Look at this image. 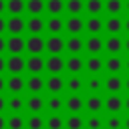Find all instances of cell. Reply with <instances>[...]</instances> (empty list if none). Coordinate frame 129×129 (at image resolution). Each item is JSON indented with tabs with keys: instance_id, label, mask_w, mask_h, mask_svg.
Wrapping results in <instances>:
<instances>
[{
	"instance_id": "obj_4",
	"label": "cell",
	"mask_w": 129,
	"mask_h": 129,
	"mask_svg": "<svg viewBox=\"0 0 129 129\" xmlns=\"http://www.w3.org/2000/svg\"><path fill=\"white\" fill-rule=\"evenodd\" d=\"M103 48H105L111 56H117V54L123 50V38H121L119 34L109 36V38H105V40H103Z\"/></svg>"
},
{
	"instance_id": "obj_45",
	"label": "cell",
	"mask_w": 129,
	"mask_h": 129,
	"mask_svg": "<svg viewBox=\"0 0 129 129\" xmlns=\"http://www.w3.org/2000/svg\"><path fill=\"white\" fill-rule=\"evenodd\" d=\"M2 91H6V81H4V77L0 75V95H2Z\"/></svg>"
},
{
	"instance_id": "obj_55",
	"label": "cell",
	"mask_w": 129,
	"mask_h": 129,
	"mask_svg": "<svg viewBox=\"0 0 129 129\" xmlns=\"http://www.w3.org/2000/svg\"><path fill=\"white\" fill-rule=\"evenodd\" d=\"M123 67H125V71H127V73H129V56H127V60H125V62H123Z\"/></svg>"
},
{
	"instance_id": "obj_3",
	"label": "cell",
	"mask_w": 129,
	"mask_h": 129,
	"mask_svg": "<svg viewBox=\"0 0 129 129\" xmlns=\"http://www.w3.org/2000/svg\"><path fill=\"white\" fill-rule=\"evenodd\" d=\"M44 89L50 93V95H60L64 91V79L60 75H50L46 81H44Z\"/></svg>"
},
{
	"instance_id": "obj_48",
	"label": "cell",
	"mask_w": 129,
	"mask_h": 129,
	"mask_svg": "<svg viewBox=\"0 0 129 129\" xmlns=\"http://www.w3.org/2000/svg\"><path fill=\"white\" fill-rule=\"evenodd\" d=\"M4 10H6V0H0V16H2Z\"/></svg>"
},
{
	"instance_id": "obj_7",
	"label": "cell",
	"mask_w": 129,
	"mask_h": 129,
	"mask_svg": "<svg viewBox=\"0 0 129 129\" xmlns=\"http://www.w3.org/2000/svg\"><path fill=\"white\" fill-rule=\"evenodd\" d=\"M64 30L71 34V36H79L83 30H85V20L81 16H69V20L64 22Z\"/></svg>"
},
{
	"instance_id": "obj_19",
	"label": "cell",
	"mask_w": 129,
	"mask_h": 129,
	"mask_svg": "<svg viewBox=\"0 0 129 129\" xmlns=\"http://www.w3.org/2000/svg\"><path fill=\"white\" fill-rule=\"evenodd\" d=\"M85 109L91 113V115H99L101 109H103V97L101 95H89L85 99Z\"/></svg>"
},
{
	"instance_id": "obj_54",
	"label": "cell",
	"mask_w": 129,
	"mask_h": 129,
	"mask_svg": "<svg viewBox=\"0 0 129 129\" xmlns=\"http://www.w3.org/2000/svg\"><path fill=\"white\" fill-rule=\"evenodd\" d=\"M123 28L129 32V18H125V20H123Z\"/></svg>"
},
{
	"instance_id": "obj_21",
	"label": "cell",
	"mask_w": 129,
	"mask_h": 129,
	"mask_svg": "<svg viewBox=\"0 0 129 129\" xmlns=\"http://www.w3.org/2000/svg\"><path fill=\"white\" fill-rule=\"evenodd\" d=\"M24 107H26L32 115H38V113L42 111V107H44V99H42L40 95H30V97L26 99Z\"/></svg>"
},
{
	"instance_id": "obj_6",
	"label": "cell",
	"mask_w": 129,
	"mask_h": 129,
	"mask_svg": "<svg viewBox=\"0 0 129 129\" xmlns=\"http://www.w3.org/2000/svg\"><path fill=\"white\" fill-rule=\"evenodd\" d=\"M24 28H26V20H24L22 16H10V18L6 20V30H8L12 36L22 34Z\"/></svg>"
},
{
	"instance_id": "obj_15",
	"label": "cell",
	"mask_w": 129,
	"mask_h": 129,
	"mask_svg": "<svg viewBox=\"0 0 129 129\" xmlns=\"http://www.w3.org/2000/svg\"><path fill=\"white\" fill-rule=\"evenodd\" d=\"M85 50H87L91 56H99V52L103 50V38H101L99 34L89 36V38L85 40Z\"/></svg>"
},
{
	"instance_id": "obj_8",
	"label": "cell",
	"mask_w": 129,
	"mask_h": 129,
	"mask_svg": "<svg viewBox=\"0 0 129 129\" xmlns=\"http://www.w3.org/2000/svg\"><path fill=\"white\" fill-rule=\"evenodd\" d=\"M6 50L10 54H22L26 50V38H22L20 34L18 36H10L6 40Z\"/></svg>"
},
{
	"instance_id": "obj_12",
	"label": "cell",
	"mask_w": 129,
	"mask_h": 129,
	"mask_svg": "<svg viewBox=\"0 0 129 129\" xmlns=\"http://www.w3.org/2000/svg\"><path fill=\"white\" fill-rule=\"evenodd\" d=\"M103 89L109 91L111 95H119V91L123 89V79L119 75H109L105 81H103Z\"/></svg>"
},
{
	"instance_id": "obj_41",
	"label": "cell",
	"mask_w": 129,
	"mask_h": 129,
	"mask_svg": "<svg viewBox=\"0 0 129 129\" xmlns=\"http://www.w3.org/2000/svg\"><path fill=\"white\" fill-rule=\"evenodd\" d=\"M103 125L105 123L99 115H91V117L85 119V129H103Z\"/></svg>"
},
{
	"instance_id": "obj_50",
	"label": "cell",
	"mask_w": 129,
	"mask_h": 129,
	"mask_svg": "<svg viewBox=\"0 0 129 129\" xmlns=\"http://www.w3.org/2000/svg\"><path fill=\"white\" fill-rule=\"evenodd\" d=\"M123 89H125V91H127V93H129V77H127V79H125V81H123Z\"/></svg>"
},
{
	"instance_id": "obj_43",
	"label": "cell",
	"mask_w": 129,
	"mask_h": 129,
	"mask_svg": "<svg viewBox=\"0 0 129 129\" xmlns=\"http://www.w3.org/2000/svg\"><path fill=\"white\" fill-rule=\"evenodd\" d=\"M4 71H6V58H4L2 54H0V75H2Z\"/></svg>"
},
{
	"instance_id": "obj_23",
	"label": "cell",
	"mask_w": 129,
	"mask_h": 129,
	"mask_svg": "<svg viewBox=\"0 0 129 129\" xmlns=\"http://www.w3.org/2000/svg\"><path fill=\"white\" fill-rule=\"evenodd\" d=\"M64 89H69L71 95H79V93L85 89V81H83L79 75H71V79L64 81Z\"/></svg>"
},
{
	"instance_id": "obj_25",
	"label": "cell",
	"mask_w": 129,
	"mask_h": 129,
	"mask_svg": "<svg viewBox=\"0 0 129 129\" xmlns=\"http://www.w3.org/2000/svg\"><path fill=\"white\" fill-rule=\"evenodd\" d=\"M85 30H87L91 36L99 34V32L103 30V20H101L99 16H89V18L85 20Z\"/></svg>"
},
{
	"instance_id": "obj_42",
	"label": "cell",
	"mask_w": 129,
	"mask_h": 129,
	"mask_svg": "<svg viewBox=\"0 0 129 129\" xmlns=\"http://www.w3.org/2000/svg\"><path fill=\"white\" fill-rule=\"evenodd\" d=\"M103 123H105L107 129H121V127H123V119H121L119 115H109Z\"/></svg>"
},
{
	"instance_id": "obj_33",
	"label": "cell",
	"mask_w": 129,
	"mask_h": 129,
	"mask_svg": "<svg viewBox=\"0 0 129 129\" xmlns=\"http://www.w3.org/2000/svg\"><path fill=\"white\" fill-rule=\"evenodd\" d=\"M24 103H26V101H24L22 95H12V97L6 101V107H8L12 113H20V111L24 109Z\"/></svg>"
},
{
	"instance_id": "obj_27",
	"label": "cell",
	"mask_w": 129,
	"mask_h": 129,
	"mask_svg": "<svg viewBox=\"0 0 129 129\" xmlns=\"http://www.w3.org/2000/svg\"><path fill=\"white\" fill-rule=\"evenodd\" d=\"M103 58L101 56H89L87 60H85V69L89 71V75H99L101 71H103Z\"/></svg>"
},
{
	"instance_id": "obj_37",
	"label": "cell",
	"mask_w": 129,
	"mask_h": 129,
	"mask_svg": "<svg viewBox=\"0 0 129 129\" xmlns=\"http://www.w3.org/2000/svg\"><path fill=\"white\" fill-rule=\"evenodd\" d=\"M85 10L89 12V16H99L103 12V0H87Z\"/></svg>"
},
{
	"instance_id": "obj_40",
	"label": "cell",
	"mask_w": 129,
	"mask_h": 129,
	"mask_svg": "<svg viewBox=\"0 0 129 129\" xmlns=\"http://www.w3.org/2000/svg\"><path fill=\"white\" fill-rule=\"evenodd\" d=\"M26 127L28 129H42L44 127V117L38 113V115H30L26 119Z\"/></svg>"
},
{
	"instance_id": "obj_56",
	"label": "cell",
	"mask_w": 129,
	"mask_h": 129,
	"mask_svg": "<svg viewBox=\"0 0 129 129\" xmlns=\"http://www.w3.org/2000/svg\"><path fill=\"white\" fill-rule=\"evenodd\" d=\"M123 10H127V12H129V0H127V2H123Z\"/></svg>"
},
{
	"instance_id": "obj_17",
	"label": "cell",
	"mask_w": 129,
	"mask_h": 129,
	"mask_svg": "<svg viewBox=\"0 0 129 129\" xmlns=\"http://www.w3.org/2000/svg\"><path fill=\"white\" fill-rule=\"evenodd\" d=\"M26 71L30 75H40L44 71V58L40 54H34V56H28L26 58Z\"/></svg>"
},
{
	"instance_id": "obj_51",
	"label": "cell",
	"mask_w": 129,
	"mask_h": 129,
	"mask_svg": "<svg viewBox=\"0 0 129 129\" xmlns=\"http://www.w3.org/2000/svg\"><path fill=\"white\" fill-rule=\"evenodd\" d=\"M123 109H127V113H129V97L123 99Z\"/></svg>"
},
{
	"instance_id": "obj_39",
	"label": "cell",
	"mask_w": 129,
	"mask_h": 129,
	"mask_svg": "<svg viewBox=\"0 0 129 129\" xmlns=\"http://www.w3.org/2000/svg\"><path fill=\"white\" fill-rule=\"evenodd\" d=\"M44 127L46 129H64V119L60 115H50L48 119H44Z\"/></svg>"
},
{
	"instance_id": "obj_20",
	"label": "cell",
	"mask_w": 129,
	"mask_h": 129,
	"mask_svg": "<svg viewBox=\"0 0 129 129\" xmlns=\"http://www.w3.org/2000/svg\"><path fill=\"white\" fill-rule=\"evenodd\" d=\"M103 28H105L111 36L119 34V32L123 30V20H121V16H109V18L103 22Z\"/></svg>"
},
{
	"instance_id": "obj_35",
	"label": "cell",
	"mask_w": 129,
	"mask_h": 129,
	"mask_svg": "<svg viewBox=\"0 0 129 129\" xmlns=\"http://www.w3.org/2000/svg\"><path fill=\"white\" fill-rule=\"evenodd\" d=\"M64 10H67L71 16H79V14L85 10V2H83V0H67V2H64Z\"/></svg>"
},
{
	"instance_id": "obj_2",
	"label": "cell",
	"mask_w": 129,
	"mask_h": 129,
	"mask_svg": "<svg viewBox=\"0 0 129 129\" xmlns=\"http://www.w3.org/2000/svg\"><path fill=\"white\" fill-rule=\"evenodd\" d=\"M44 71H48L50 75H60L64 71V60L60 54H50L44 60Z\"/></svg>"
},
{
	"instance_id": "obj_38",
	"label": "cell",
	"mask_w": 129,
	"mask_h": 129,
	"mask_svg": "<svg viewBox=\"0 0 129 129\" xmlns=\"http://www.w3.org/2000/svg\"><path fill=\"white\" fill-rule=\"evenodd\" d=\"M64 127L67 129H85V119L81 115H69L64 119Z\"/></svg>"
},
{
	"instance_id": "obj_18",
	"label": "cell",
	"mask_w": 129,
	"mask_h": 129,
	"mask_svg": "<svg viewBox=\"0 0 129 129\" xmlns=\"http://www.w3.org/2000/svg\"><path fill=\"white\" fill-rule=\"evenodd\" d=\"M64 69H67L71 75H79V73L85 69V60H83L79 54H71V56L64 60Z\"/></svg>"
},
{
	"instance_id": "obj_10",
	"label": "cell",
	"mask_w": 129,
	"mask_h": 129,
	"mask_svg": "<svg viewBox=\"0 0 129 129\" xmlns=\"http://www.w3.org/2000/svg\"><path fill=\"white\" fill-rule=\"evenodd\" d=\"M6 69H8L10 75H20V73L26 69V60H24V56H20V54H12V56H8V60H6Z\"/></svg>"
},
{
	"instance_id": "obj_26",
	"label": "cell",
	"mask_w": 129,
	"mask_h": 129,
	"mask_svg": "<svg viewBox=\"0 0 129 129\" xmlns=\"http://www.w3.org/2000/svg\"><path fill=\"white\" fill-rule=\"evenodd\" d=\"M26 30H28L30 34H40V32L44 30V20H42V16H30V18L26 20Z\"/></svg>"
},
{
	"instance_id": "obj_52",
	"label": "cell",
	"mask_w": 129,
	"mask_h": 129,
	"mask_svg": "<svg viewBox=\"0 0 129 129\" xmlns=\"http://www.w3.org/2000/svg\"><path fill=\"white\" fill-rule=\"evenodd\" d=\"M123 127H125V129H129V115L123 119Z\"/></svg>"
},
{
	"instance_id": "obj_44",
	"label": "cell",
	"mask_w": 129,
	"mask_h": 129,
	"mask_svg": "<svg viewBox=\"0 0 129 129\" xmlns=\"http://www.w3.org/2000/svg\"><path fill=\"white\" fill-rule=\"evenodd\" d=\"M4 50H6V38H2V36H0V54H2Z\"/></svg>"
},
{
	"instance_id": "obj_49",
	"label": "cell",
	"mask_w": 129,
	"mask_h": 129,
	"mask_svg": "<svg viewBox=\"0 0 129 129\" xmlns=\"http://www.w3.org/2000/svg\"><path fill=\"white\" fill-rule=\"evenodd\" d=\"M0 129H6V119L0 115Z\"/></svg>"
},
{
	"instance_id": "obj_53",
	"label": "cell",
	"mask_w": 129,
	"mask_h": 129,
	"mask_svg": "<svg viewBox=\"0 0 129 129\" xmlns=\"http://www.w3.org/2000/svg\"><path fill=\"white\" fill-rule=\"evenodd\" d=\"M123 48L129 52V38H125V40H123Z\"/></svg>"
},
{
	"instance_id": "obj_47",
	"label": "cell",
	"mask_w": 129,
	"mask_h": 129,
	"mask_svg": "<svg viewBox=\"0 0 129 129\" xmlns=\"http://www.w3.org/2000/svg\"><path fill=\"white\" fill-rule=\"evenodd\" d=\"M4 109H6V99H4L2 95H0V113H2Z\"/></svg>"
},
{
	"instance_id": "obj_29",
	"label": "cell",
	"mask_w": 129,
	"mask_h": 129,
	"mask_svg": "<svg viewBox=\"0 0 129 129\" xmlns=\"http://www.w3.org/2000/svg\"><path fill=\"white\" fill-rule=\"evenodd\" d=\"M85 89L91 93V95H99V91L103 89V79L99 75H91L87 81H85Z\"/></svg>"
},
{
	"instance_id": "obj_36",
	"label": "cell",
	"mask_w": 129,
	"mask_h": 129,
	"mask_svg": "<svg viewBox=\"0 0 129 129\" xmlns=\"http://www.w3.org/2000/svg\"><path fill=\"white\" fill-rule=\"evenodd\" d=\"M26 10L30 16H40L44 10V0H26Z\"/></svg>"
},
{
	"instance_id": "obj_22",
	"label": "cell",
	"mask_w": 129,
	"mask_h": 129,
	"mask_svg": "<svg viewBox=\"0 0 129 129\" xmlns=\"http://www.w3.org/2000/svg\"><path fill=\"white\" fill-rule=\"evenodd\" d=\"M26 89L32 93V95H40V91L44 89V81L40 75H30L26 79Z\"/></svg>"
},
{
	"instance_id": "obj_24",
	"label": "cell",
	"mask_w": 129,
	"mask_h": 129,
	"mask_svg": "<svg viewBox=\"0 0 129 129\" xmlns=\"http://www.w3.org/2000/svg\"><path fill=\"white\" fill-rule=\"evenodd\" d=\"M44 107H46L52 115H58V113L64 109V99H60L58 95H50L48 101H44Z\"/></svg>"
},
{
	"instance_id": "obj_5",
	"label": "cell",
	"mask_w": 129,
	"mask_h": 129,
	"mask_svg": "<svg viewBox=\"0 0 129 129\" xmlns=\"http://www.w3.org/2000/svg\"><path fill=\"white\" fill-rule=\"evenodd\" d=\"M103 109L109 111V115H119L123 109V99L121 95H109L107 99H103Z\"/></svg>"
},
{
	"instance_id": "obj_9",
	"label": "cell",
	"mask_w": 129,
	"mask_h": 129,
	"mask_svg": "<svg viewBox=\"0 0 129 129\" xmlns=\"http://www.w3.org/2000/svg\"><path fill=\"white\" fill-rule=\"evenodd\" d=\"M44 50L48 54H60L64 50V38L62 36H48L44 40Z\"/></svg>"
},
{
	"instance_id": "obj_11",
	"label": "cell",
	"mask_w": 129,
	"mask_h": 129,
	"mask_svg": "<svg viewBox=\"0 0 129 129\" xmlns=\"http://www.w3.org/2000/svg\"><path fill=\"white\" fill-rule=\"evenodd\" d=\"M64 109L71 113V115H79L83 109H85V101L81 99V95H69L64 99Z\"/></svg>"
},
{
	"instance_id": "obj_30",
	"label": "cell",
	"mask_w": 129,
	"mask_h": 129,
	"mask_svg": "<svg viewBox=\"0 0 129 129\" xmlns=\"http://www.w3.org/2000/svg\"><path fill=\"white\" fill-rule=\"evenodd\" d=\"M44 10L50 16H60L64 12V0H46L44 2Z\"/></svg>"
},
{
	"instance_id": "obj_13",
	"label": "cell",
	"mask_w": 129,
	"mask_h": 129,
	"mask_svg": "<svg viewBox=\"0 0 129 129\" xmlns=\"http://www.w3.org/2000/svg\"><path fill=\"white\" fill-rule=\"evenodd\" d=\"M44 28L50 32V36H60V32L64 30V20L60 16H50L44 22Z\"/></svg>"
},
{
	"instance_id": "obj_31",
	"label": "cell",
	"mask_w": 129,
	"mask_h": 129,
	"mask_svg": "<svg viewBox=\"0 0 129 129\" xmlns=\"http://www.w3.org/2000/svg\"><path fill=\"white\" fill-rule=\"evenodd\" d=\"M6 10L12 16H20L26 10V2L24 0H6Z\"/></svg>"
},
{
	"instance_id": "obj_34",
	"label": "cell",
	"mask_w": 129,
	"mask_h": 129,
	"mask_svg": "<svg viewBox=\"0 0 129 129\" xmlns=\"http://www.w3.org/2000/svg\"><path fill=\"white\" fill-rule=\"evenodd\" d=\"M6 127H8V129H24V127H26V119H24L20 113H12V115L6 119Z\"/></svg>"
},
{
	"instance_id": "obj_14",
	"label": "cell",
	"mask_w": 129,
	"mask_h": 129,
	"mask_svg": "<svg viewBox=\"0 0 129 129\" xmlns=\"http://www.w3.org/2000/svg\"><path fill=\"white\" fill-rule=\"evenodd\" d=\"M64 50H69V54H81L85 50V40L81 36H69L64 40Z\"/></svg>"
},
{
	"instance_id": "obj_46",
	"label": "cell",
	"mask_w": 129,
	"mask_h": 129,
	"mask_svg": "<svg viewBox=\"0 0 129 129\" xmlns=\"http://www.w3.org/2000/svg\"><path fill=\"white\" fill-rule=\"evenodd\" d=\"M4 30H6V20L0 16V36H2V32H4Z\"/></svg>"
},
{
	"instance_id": "obj_28",
	"label": "cell",
	"mask_w": 129,
	"mask_h": 129,
	"mask_svg": "<svg viewBox=\"0 0 129 129\" xmlns=\"http://www.w3.org/2000/svg\"><path fill=\"white\" fill-rule=\"evenodd\" d=\"M103 69H107L109 75H117V73H121V69H123V60H121V56H109V58L103 62Z\"/></svg>"
},
{
	"instance_id": "obj_1",
	"label": "cell",
	"mask_w": 129,
	"mask_h": 129,
	"mask_svg": "<svg viewBox=\"0 0 129 129\" xmlns=\"http://www.w3.org/2000/svg\"><path fill=\"white\" fill-rule=\"evenodd\" d=\"M26 50L30 52V56L34 54H42L44 52V38L40 34H30L26 38Z\"/></svg>"
},
{
	"instance_id": "obj_32",
	"label": "cell",
	"mask_w": 129,
	"mask_h": 129,
	"mask_svg": "<svg viewBox=\"0 0 129 129\" xmlns=\"http://www.w3.org/2000/svg\"><path fill=\"white\" fill-rule=\"evenodd\" d=\"M103 10H107L109 16H119L121 10H123V0H105Z\"/></svg>"
},
{
	"instance_id": "obj_16",
	"label": "cell",
	"mask_w": 129,
	"mask_h": 129,
	"mask_svg": "<svg viewBox=\"0 0 129 129\" xmlns=\"http://www.w3.org/2000/svg\"><path fill=\"white\" fill-rule=\"evenodd\" d=\"M26 87V81L20 77V75H10L8 81H6V89L12 93V95H20Z\"/></svg>"
}]
</instances>
